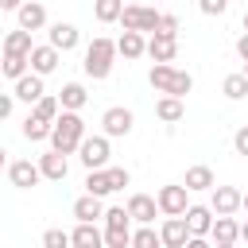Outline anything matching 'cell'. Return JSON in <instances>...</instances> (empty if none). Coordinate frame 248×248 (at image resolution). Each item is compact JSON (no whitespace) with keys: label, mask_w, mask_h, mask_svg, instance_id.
I'll list each match as a JSON object with an SVG mask.
<instances>
[{"label":"cell","mask_w":248,"mask_h":248,"mask_svg":"<svg viewBox=\"0 0 248 248\" xmlns=\"http://www.w3.org/2000/svg\"><path fill=\"white\" fill-rule=\"evenodd\" d=\"M147 54H151L155 62H174L178 39H174V35H151V39H147Z\"/></svg>","instance_id":"obj_12"},{"label":"cell","mask_w":248,"mask_h":248,"mask_svg":"<svg viewBox=\"0 0 248 248\" xmlns=\"http://www.w3.org/2000/svg\"><path fill=\"white\" fill-rule=\"evenodd\" d=\"M155 209H159V198H151V194H132V198H128V213H132V221H140V225H151Z\"/></svg>","instance_id":"obj_11"},{"label":"cell","mask_w":248,"mask_h":248,"mask_svg":"<svg viewBox=\"0 0 248 248\" xmlns=\"http://www.w3.org/2000/svg\"><path fill=\"white\" fill-rule=\"evenodd\" d=\"M132 244V229H105V248H128Z\"/></svg>","instance_id":"obj_34"},{"label":"cell","mask_w":248,"mask_h":248,"mask_svg":"<svg viewBox=\"0 0 248 248\" xmlns=\"http://www.w3.org/2000/svg\"><path fill=\"white\" fill-rule=\"evenodd\" d=\"M198 4H202V12H205V16H221V12L229 8V0H198Z\"/></svg>","instance_id":"obj_39"},{"label":"cell","mask_w":248,"mask_h":248,"mask_svg":"<svg viewBox=\"0 0 248 248\" xmlns=\"http://www.w3.org/2000/svg\"><path fill=\"white\" fill-rule=\"evenodd\" d=\"M74 217H78L81 225H97V217H105V205H101V198H93V194H81V198L74 202Z\"/></svg>","instance_id":"obj_13"},{"label":"cell","mask_w":248,"mask_h":248,"mask_svg":"<svg viewBox=\"0 0 248 248\" xmlns=\"http://www.w3.org/2000/svg\"><path fill=\"white\" fill-rule=\"evenodd\" d=\"M236 236H240V225L232 217H217L213 221V240L217 244H236Z\"/></svg>","instance_id":"obj_25"},{"label":"cell","mask_w":248,"mask_h":248,"mask_svg":"<svg viewBox=\"0 0 248 248\" xmlns=\"http://www.w3.org/2000/svg\"><path fill=\"white\" fill-rule=\"evenodd\" d=\"M81 140H85V120H81L78 112H62V116H58V124H54V132H50L54 151L70 155L74 147H81Z\"/></svg>","instance_id":"obj_2"},{"label":"cell","mask_w":248,"mask_h":248,"mask_svg":"<svg viewBox=\"0 0 248 248\" xmlns=\"http://www.w3.org/2000/svg\"><path fill=\"white\" fill-rule=\"evenodd\" d=\"M159 19H163V12H155V8H143V4H128L124 8V16H120V23H124V31H159Z\"/></svg>","instance_id":"obj_4"},{"label":"cell","mask_w":248,"mask_h":248,"mask_svg":"<svg viewBox=\"0 0 248 248\" xmlns=\"http://www.w3.org/2000/svg\"><path fill=\"white\" fill-rule=\"evenodd\" d=\"M70 236H74V248H105V236H101L97 225H81V221H78V229H74Z\"/></svg>","instance_id":"obj_20"},{"label":"cell","mask_w":248,"mask_h":248,"mask_svg":"<svg viewBox=\"0 0 248 248\" xmlns=\"http://www.w3.org/2000/svg\"><path fill=\"white\" fill-rule=\"evenodd\" d=\"M232 143H236V155H248V124H244V128L232 136Z\"/></svg>","instance_id":"obj_40"},{"label":"cell","mask_w":248,"mask_h":248,"mask_svg":"<svg viewBox=\"0 0 248 248\" xmlns=\"http://www.w3.org/2000/svg\"><path fill=\"white\" fill-rule=\"evenodd\" d=\"M128 221H132V213H128L124 205L105 209V229H128Z\"/></svg>","instance_id":"obj_33"},{"label":"cell","mask_w":248,"mask_h":248,"mask_svg":"<svg viewBox=\"0 0 248 248\" xmlns=\"http://www.w3.org/2000/svg\"><path fill=\"white\" fill-rule=\"evenodd\" d=\"M240 240H248V221H244V225H240Z\"/></svg>","instance_id":"obj_45"},{"label":"cell","mask_w":248,"mask_h":248,"mask_svg":"<svg viewBox=\"0 0 248 248\" xmlns=\"http://www.w3.org/2000/svg\"><path fill=\"white\" fill-rule=\"evenodd\" d=\"M31 31H8L4 35V54H19V58H31Z\"/></svg>","instance_id":"obj_18"},{"label":"cell","mask_w":248,"mask_h":248,"mask_svg":"<svg viewBox=\"0 0 248 248\" xmlns=\"http://www.w3.org/2000/svg\"><path fill=\"white\" fill-rule=\"evenodd\" d=\"M50 132H54V128L43 124V120H35V116H27V124H23V136H27V140H46Z\"/></svg>","instance_id":"obj_35"},{"label":"cell","mask_w":248,"mask_h":248,"mask_svg":"<svg viewBox=\"0 0 248 248\" xmlns=\"http://www.w3.org/2000/svg\"><path fill=\"white\" fill-rule=\"evenodd\" d=\"M155 112H159V120H167V124H174V120H182V112H186V105H182V97H159V105H155Z\"/></svg>","instance_id":"obj_23"},{"label":"cell","mask_w":248,"mask_h":248,"mask_svg":"<svg viewBox=\"0 0 248 248\" xmlns=\"http://www.w3.org/2000/svg\"><path fill=\"white\" fill-rule=\"evenodd\" d=\"M66 244H74V236L62 232V229H46L43 232V248H66Z\"/></svg>","instance_id":"obj_36"},{"label":"cell","mask_w":248,"mask_h":248,"mask_svg":"<svg viewBox=\"0 0 248 248\" xmlns=\"http://www.w3.org/2000/svg\"><path fill=\"white\" fill-rule=\"evenodd\" d=\"M39 170H43V178H54V182H62L66 178V170H70V163H66V155L62 151H46L43 159H39Z\"/></svg>","instance_id":"obj_14"},{"label":"cell","mask_w":248,"mask_h":248,"mask_svg":"<svg viewBox=\"0 0 248 248\" xmlns=\"http://www.w3.org/2000/svg\"><path fill=\"white\" fill-rule=\"evenodd\" d=\"M132 120H136V116H132L128 108H120V105H116V108H108V112L101 116L105 136H128V132H132Z\"/></svg>","instance_id":"obj_10"},{"label":"cell","mask_w":248,"mask_h":248,"mask_svg":"<svg viewBox=\"0 0 248 248\" xmlns=\"http://www.w3.org/2000/svg\"><path fill=\"white\" fill-rule=\"evenodd\" d=\"M147 81H151L159 93H167V97H186L190 85H194V78H190L186 70H174L170 62H155V66L147 70Z\"/></svg>","instance_id":"obj_1"},{"label":"cell","mask_w":248,"mask_h":248,"mask_svg":"<svg viewBox=\"0 0 248 248\" xmlns=\"http://www.w3.org/2000/svg\"><path fill=\"white\" fill-rule=\"evenodd\" d=\"M0 116H12V93L0 97Z\"/></svg>","instance_id":"obj_42"},{"label":"cell","mask_w":248,"mask_h":248,"mask_svg":"<svg viewBox=\"0 0 248 248\" xmlns=\"http://www.w3.org/2000/svg\"><path fill=\"white\" fill-rule=\"evenodd\" d=\"M58 101H62V108H66V112H78V108L85 105V89H81L78 81H70V85H62Z\"/></svg>","instance_id":"obj_26"},{"label":"cell","mask_w":248,"mask_h":248,"mask_svg":"<svg viewBox=\"0 0 248 248\" xmlns=\"http://www.w3.org/2000/svg\"><path fill=\"white\" fill-rule=\"evenodd\" d=\"M85 194H93V198H105V194H112L108 167H105V170H89V178H85Z\"/></svg>","instance_id":"obj_28"},{"label":"cell","mask_w":248,"mask_h":248,"mask_svg":"<svg viewBox=\"0 0 248 248\" xmlns=\"http://www.w3.org/2000/svg\"><path fill=\"white\" fill-rule=\"evenodd\" d=\"M213 248H236V244H213Z\"/></svg>","instance_id":"obj_46"},{"label":"cell","mask_w":248,"mask_h":248,"mask_svg":"<svg viewBox=\"0 0 248 248\" xmlns=\"http://www.w3.org/2000/svg\"><path fill=\"white\" fill-rule=\"evenodd\" d=\"M163 244V232H155L151 225H143L140 232H132V248H159Z\"/></svg>","instance_id":"obj_31"},{"label":"cell","mask_w":248,"mask_h":248,"mask_svg":"<svg viewBox=\"0 0 248 248\" xmlns=\"http://www.w3.org/2000/svg\"><path fill=\"white\" fill-rule=\"evenodd\" d=\"M221 93L232 97V101H240V97L248 93V78H244V70H240V74H229V78L221 81Z\"/></svg>","instance_id":"obj_30"},{"label":"cell","mask_w":248,"mask_h":248,"mask_svg":"<svg viewBox=\"0 0 248 248\" xmlns=\"http://www.w3.org/2000/svg\"><path fill=\"white\" fill-rule=\"evenodd\" d=\"M54 66H58V46L46 43V46H35V50H31V70H35V74H50Z\"/></svg>","instance_id":"obj_19"},{"label":"cell","mask_w":248,"mask_h":248,"mask_svg":"<svg viewBox=\"0 0 248 248\" xmlns=\"http://www.w3.org/2000/svg\"><path fill=\"white\" fill-rule=\"evenodd\" d=\"M244 31H248V12H244Z\"/></svg>","instance_id":"obj_47"},{"label":"cell","mask_w":248,"mask_h":248,"mask_svg":"<svg viewBox=\"0 0 248 248\" xmlns=\"http://www.w3.org/2000/svg\"><path fill=\"white\" fill-rule=\"evenodd\" d=\"M78 151H81V163L89 170H105V163H108V140L105 136H85Z\"/></svg>","instance_id":"obj_5"},{"label":"cell","mask_w":248,"mask_h":248,"mask_svg":"<svg viewBox=\"0 0 248 248\" xmlns=\"http://www.w3.org/2000/svg\"><path fill=\"white\" fill-rule=\"evenodd\" d=\"M155 35H174V39H178V19H174V16H163V19H159V31H155Z\"/></svg>","instance_id":"obj_38"},{"label":"cell","mask_w":248,"mask_h":248,"mask_svg":"<svg viewBox=\"0 0 248 248\" xmlns=\"http://www.w3.org/2000/svg\"><path fill=\"white\" fill-rule=\"evenodd\" d=\"M27 62H31V58H19V54H4V78L19 81V78L27 74Z\"/></svg>","instance_id":"obj_32"},{"label":"cell","mask_w":248,"mask_h":248,"mask_svg":"<svg viewBox=\"0 0 248 248\" xmlns=\"http://www.w3.org/2000/svg\"><path fill=\"white\" fill-rule=\"evenodd\" d=\"M236 54H240V58H244V62H248V31H244V35H240V39H236Z\"/></svg>","instance_id":"obj_41"},{"label":"cell","mask_w":248,"mask_h":248,"mask_svg":"<svg viewBox=\"0 0 248 248\" xmlns=\"http://www.w3.org/2000/svg\"><path fill=\"white\" fill-rule=\"evenodd\" d=\"M58 105H62V101H58V97H50V93H46V97H43V101H39V105H35V112H31V116H35V120H43V124H50V128H54V124H58Z\"/></svg>","instance_id":"obj_27"},{"label":"cell","mask_w":248,"mask_h":248,"mask_svg":"<svg viewBox=\"0 0 248 248\" xmlns=\"http://www.w3.org/2000/svg\"><path fill=\"white\" fill-rule=\"evenodd\" d=\"M213 209L217 217H232L236 209H244V194L236 186H213Z\"/></svg>","instance_id":"obj_6"},{"label":"cell","mask_w":248,"mask_h":248,"mask_svg":"<svg viewBox=\"0 0 248 248\" xmlns=\"http://www.w3.org/2000/svg\"><path fill=\"white\" fill-rule=\"evenodd\" d=\"M0 8H8V12H12V8H16V12H19V8H23V4H19V0H0Z\"/></svg>","instance_id":"obj_44"},{"label":"cell","mask_w":248,"mask_h":248,"mask_svg":"<svg viewBox=\"0 0 248 248\" xmlns=\"http://www.w3.org/2000/svg\"><path fill=\"white\" fill-rule=\"evenodd\" d=\"M159 209L167 217H186V186H163L159 190Z\"/></svg>","instance_id":"obj_7"},{"label":"cell","mask_w":248,"mask_h":248,"mask_svg":"<svg viewBox=\"0 0 248 248\" xmlns=\"http://www.w3.org/2000/svg\"><path fill=\"white\" fill-rule=\"evenodd\" d=\"M159 232H163V244H167V248H186V240H190V225H186V217H167Z\"/></svg>","instance_id":"obj_8"},{"label":"cell","mask_w":248,"mask_h":248,"mask_svg":"<svg viewBox=\"0 0 248 248\" xmlns=\"http://www.w3.org/2000/svg\"><path fill=\"white\" fill-rule=\"evenodd\" d=\"M43 23H46V8L35 4V0H27V4L19 8V31H39Z\"/></svg>","instance_id":"obj_17"},{"label":"cell","mask_w":248,"mask_h":248,"mask_svg":"<svg viewBox=\"0 0 248 248\" xmlns=\"http://www.w3.org/2000/svg\"><path fill=\"white\" fill-rule=\"evenodd\" d=\"M186 248H213V244H209L205 236H190V240H186Z\"/></svg>","instance_id":"obj_43"},{"label":"cell","mask_w":248,"mask_h":248,"mask_svg":"<svg viewBox=\"0 0 248 248\" xmlns=\"http://www.w3.org/2000/svg\"><path fill=\"white\" fill-rule=\"evenodd\" d=\"M116 50H120L124 58H140V54L147 50V43H143V35H140V31H124V35L116 39Z\"/></svg>","instance_id":"obj_22"},{"label":"cell","mask_w":248,"mask_h":248,"mask_svg":"<svg viewBox=\"0 0 248 248\" xmlns=\"http://www.w3.org/2000/svg\"><path fill=\"white\" fill-rule=\"evenodd\" d=\"M108 182H112V190H120V186L132 182V174H128L124 167H108Z\"/></svg>","instance_id":"obj_37"},{"label":"cell","mask_w":248,"mask_h":248,"mask_svg":"<svg viewBox=\"0 0 248 248\" xmlns=\"http://www.w3.org/2000/svg\"><path fill=\"white\" fill-rule=\"evenodd\" d=\"M186 190H209L213 186V170L205 167V163H194V167H186V182H182Z\"/></svg>","instance_id":"obj_21"},{"label":"cell","mask_w":248,"mask_h":248,"mask_svg":"<svg viewBox=\"0 0 248 248\" xmlns=\"http://www.w3.org/2000/svg\"><path fill=\"white\" fill-rule=\"evenodd\" d=\"M16 97L27 101V105H39V101L46 97V89H43V74H23V78L16 81Z\"/></svg>","instance_id":"obj_9"},{"label":"cell","mask_w":248,"mask_h":248,"mask_svg":"<svg viewBox=\"0 0 248 248\" xmlns=\"http://www.w3.org/2000/svg\"><path fill=\"white\" fill-rule=\"evenodd\" d=\"M124 8H128L124 0H97V8H93V12H97V19H101V23H116V19L124 16Z\"/></svg>","instance_id":"obj_29"},{"label":"cell","mask_w":248,"mask_h":248,"mask_svg":"<svg viewBox=\"0 0 248 248\" xmlns=\"http://www.w3.org/2000/svg\"><path fill=\"white\" fill-rule=\"evenodd\" d=\"M74 43H78V27H74V23H54V27H50V46L70 50Z\"/></svg>","instance_id":"obj_24"},{"label":"cell","mask_w":248,"mask_h":248,"mask_svg":"<svg viewBox=\"0 0 248 248\" xmlns=\"http://www.w3.org/2000/svg\"><path fill=\"white\" fill-rule=\"evenodd\" d=\"M8 178H12V186H35V182L43 178V170H39L35 163H27V159H16V163L8 167Z\"/></svg>","instance_id":"obj_15"},{"label":"cell","mask_w":248,"mask_h":248,"mask_svg":"<svg viewBox=\"0 0 248 248\" xmlns=\"http://www.w3.org/2000/svg\"><path fill=\"white\" fill-rule=\"evenodd\" d=\"M120 50H116V43L112 39H105V35H97L93 43H89V50H85V74L89 78H108V70H112V58H116Z\"/></svg>","instance_id":"obj_3"},{"label":"cell","mask_w":248,"mask_h":248,"mask_svg":"<svg viewBox=\"0 0 248 248\" xmlns=\"http://www.w3.org/2000/svg\"><path fill=\"white\" fill-rule=\"evenodd\" d=\"M186 225H190V236H205V232H213V213L205 205H190L186 209Z\"/></svg>","instance_id":"obj_16"},{"label":"cell","mask_w":248,"mask_h":248,"mask_svg":"<svg viewBox=\"0 0 248 248\" xmlns=\"http://www.w3.org/2000/svg\"><path fill=\"white\" fill-rule=\"evenodd\" d=\"M244 78H248V62H244Z\"/></svg>","instance_id":"obj_48"},{"label":"cell","mask_w":248,"mask_h":248,"mask_svg":"<svg viewBox=\"0 0 248 248\" xmlns=\"http://www.w3.org/2000/svg\"><path fill=\"white\" fill-rule=\"evenodd\" d=\"M244 209H248V194H244Z\"/></svg>","instance_id":"obj_49"}]
</instances>
